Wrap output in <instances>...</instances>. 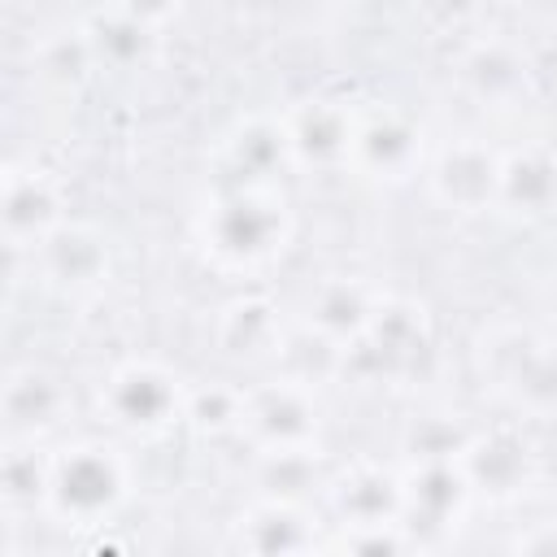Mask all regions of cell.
<instances>
[{
	"mask_svg": "<svg viewBox=\"0 0 557 557\" xmlns=\"http://www.w3.org/2000/svg\"><path fill=\"white\" fill-rule=\"evenodd\" d=\"M239 544L261 548V553H292V548H313V522L296 509V500L287 496H265L252 513L239 518Z\"/></svg>",
	"mask_w": 557,
	"mask_h": 557,
	"instance_id": "14",
	"label": "cell"
},
{
	"mask_svg": "<svg viewBox=\"0 0 557 557\" xmlns=\"http://www.w3.org/2000/svg\"><path fill=\"white\" fill-rule=\"evenodd\" d=\"M109 9H122V13H131V17H139V22H148V26H157L161 17H170V13L178 9V0H109Z\"/></svg>",
	"mask_w": 557,
	"mask_h": 557,
	"instance_id": "17",
	"label": "cell"
},
{
	"mask_svg": "<svg viewBox=\"0 0 557 557\" xmlns=\"http://www.w3.org/2000/svg\"><path fill=\"white\" fill-rule=\"evenodd\" d=\"M418 9L435 30H461L479 13V0H418Z\"/></svg>",
	"mask_w": 557,
	"mask_h": 557,
	"instance_id": "16",
	"label": "cell"
},
{
	"mask_svg": "<svg viewBox=\"0 0 557 557\" xmlns=\"http://www.w3.org/2000/svg\"><path fill=\"white\" fill-rule=\"evenodd\" d=\"M426 187L440 205L457 213H479L500 205V152L479 139H453L422 161Z\"/></svg>",
	"mask_w": 557,
	"mask_h": 557,
	"instance_id": "6",
	"label": "cell"
},
{
	"mask_svg": "<svg viewBox=\"0 0 557 557\" xmlns=\"http://www.w3.org/2000/svg\"><path fill=\"white\" fill-rule=\"evenodd\" d=\"M239 435H248L257 453H309L318 435V409H313L309 383L274 379L270 387L244 392Z\"/></svg>",
	"mask_w": 557,
	"mask_h": 557,
	"instance_id": "5",
	"label": "cell"
},
{
	"mask_svg": "<svg viewBox=\"0 0 557 557\" xmlns=\"http://www.w3.org/2000/svg\"><path fill=\"white\" fill-rule=\"evenodd\" d=\"M65 405H70V396H65L57 374L35 370V366L9 370V383H4V426H9V440H35L39 444L48 431L61 426Z\"/></svg>",
	"mask_w": 557,
	"mask_h": 557,
	"instance_id": "9",
	"label": "cell"
},
{
	"mask_svg": "<svg viewBox=\"0 0 557 557\" xmlns=\"http://www.w3.org/2000/svg\"><path fill=\"white\" fill-rule=\"evenodd\" d=\"M352 117L357 109L335 104V100H309L305 109L287 113V144H292V161H309V165H348V144H352Z\"/></svg>",
	"mask_w": 557,
	"mask_h": 557,
	"instance_id": "10",
	"label": "cell"
},
{
	"mask_svg": "<svg viewBox=\"0 0 557 557\" xmlns=\"http://www.w3.org/2000/svg\"><path fill=\"white\" fill-rule=\"evenodd\" d=\"M457 74H461V83H466V91L474 96V100H483V104H509L518 91H527V65H522V57L509 48V44H500V39H479V44H470L466 52H461V61H457Z\"/></svg>",
	"mask_w": 557,
	"mask_h": 557,
	"instance_id": "13",
	"label": "cell"
},
{
	"mask_svg": "<svg viewBox=\"0 0 557 557\" xmlns=\"http://www.w3.org/2000/svg\"><path fill=\"white\" fill-rule=\"evenodd\" d=\"M287 205L270 183H235L213 196L200 222V239L226 270H257L283 252L287 239Z\"/></svg>",
	"mask_w": 557,
	"mask_h": 557,
	"instance_id": "1",
	"label": "cell"
},
{
	"mask_svg": "<svg viewBox=\"0 0 557 557\" xmlns=\"http://www.w3.org/2000/svg\"><path fill=\"white\" fill-rule=\"evenodd\" d=\"M100 405H109V422L131 435H161L187 418V392L178 379L152 361H126L109 374Z\"/></svg>",
	"mask_w": 557,
	"mask_h": 557,
	"instance_id": "4",
	"label": "cell"
},
{
	"mask_svg": "<svg viewBox=\"0 0 557 557\" xmlns=\"http://www.w3.org/2000/svg\"><path fill=\"white\" fill-rule=\"evenodd\" d=\"M65 213H61V200H57V187L48 183L44 170H9L4 178V231H9V244L22 252V248H35L52 226H61Z\"/></svg>",
	"mask_w": 557,
	"mask_h": 557,
	"instance_id": "11",
	"label": "cell"
},
{
	"mask_svg": "<svg viewBox=\"0 0 557 557\" xmlns=\"http://www.w3.org/2000/svg\"><path fill=\"white\" fill-rule=\"evenodd\" d=\"M457 466H461L470 492H492V496H509L531 479V453L509 431L466 440L457 448Z\"/></svg>",
	"mask_w": 557,
	"mask_h": 557,
	"instance_id": "12",
	"label": "cell"
},
{
	"mask_svg": "<svg viewBox=\"0 0 557 557\" xmlns=\"http://www.w3.org/2000/svg\"><path fill=\"white\" fill-rule=\"evenodd\" d=\"M487 387L522 418H557V339L535 326H492L479 344Z\"/></svg>",
	"mask_w": 557,
	"mask_h": 557,
	"instance_id": "3",
	"label": "cell"
},
{
	"mask_svg": "<svg viewBox=\"0 0 557 557\" xmlns=\"http://www.w3.org/2000/svg\"><path fill=\"white\" fill-rule=\"evenodd\" d=\"M131 496V466L113 444H74L52 453L44 509L65 527H100Z\"/></svg>",
	"mask_w": 557,
	"mask_h": 557,
	"instance_id": "2",
	"label": "cell"
},
{
	"mask_svg": "<svg viewBox=\"0 0 557 557\" xmlns=\"http://www.w3.org/2000/svg\"><path fill=\"white\" fill-rule=\"evenodd\" d=\"M422 135L418 126L396 113V109H357L352 117V144H348V165L370 174V178H409L413 170L422 174Z\"/></svg>",
	"mask_w": 557,
	"mask_h": 557,
	"instance_id": "7",
	"label": "cell"
},
{
	"mask_svg": "<svg viewBox=\"0 0 557 557\" xmlns=\"http://www.w3.org/2000/svg\"><path fill=\"white\" fill-rule=\"evenodd\" d=\"M30 261L39 265L44 283L65 292V296H83V292H96L109 274V248L104 239L83 226V222H61L52 226L35 248H30Z\"/></svg>",
	"mask_w": 557,
	"mask_h": 557,
	"instance_id": "8",
	"label": "cell"
},
{
	"mask_svg": "<svg viewBox=\"0 0 557 557\" xmlns=\"http://www.w3.org/2000/svg\"><path fill=\"white\" fill-rule=\"evenodd\" d=\"M557 196V157L544 148L500 157V205H518L522 213H544Z\"/></svg>",
	"mask_w": 557,
	"mask_h": 557,
	"instance_id": "15",
	"label": "cell"
}]
</instances>
